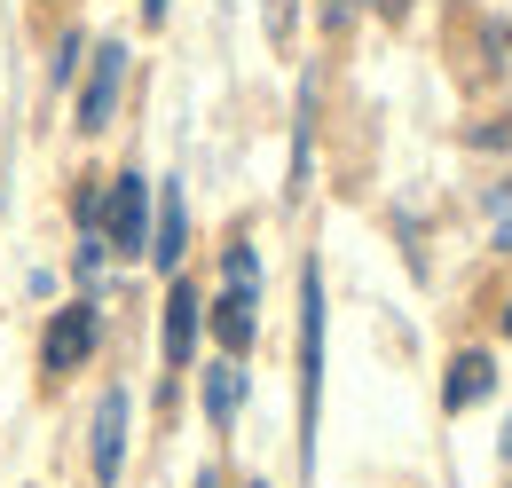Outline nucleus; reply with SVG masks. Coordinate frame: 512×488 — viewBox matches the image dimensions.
Listing matches in <instances>:
<instances>
[{"label":"nucleus","instance_id":"nucleus-17","mask_svg":"<svg viewBox=\"0 0 512 488\" xmlns=\"http://www.w3.org/2000/svg\"><path fill=\"white\" fill-rule=\"evenodd\" d=\"M197 488H221V481H213V473H205V481H197Z\"/></svg>","mask_w":512,"mask_h":488},{"label":"nucleus","instance_id":"nucleus-6","mask_svg":"<svg viewBox=\"0 0 512 488\" xmlns=\"http://www.w3.org/2000/svg\"><path fill=\"white\" fill-rule=\"evenodd\" d=\"M205 323H213L221 355H237V363H245V347L260 339V284H221L213 307H205Z\"/></svg>","mask_w":512,"mask_h":488},{"label":"nucleus","instance_id":"nucleus-9","mask_svg":"<svg viewBox=\"0 0 512 488\" xmlns=\"http://www.w3.org/2000/svg\"><path fill=\"white\" fill-rule=\"evenodd\" d=\"M245 386H253L245 363H237V355H221V363H205V378H197V410L229 433V426H237V410H245Z\"/></svg>","mask_w":512,"mask_h":488},{"label":"nucleus","instance_id":"nucleus-8","mask_svg":"<svg viewBox=\"0 0 512 488\" xmlns=\"http://www.w3.org/2000/svg\"><path fill=\"white\" fill-rule=\"evenodd\" d=\"M197 331H205V300H197L190 276H174V292H166V370L197 363Z\"/></svg>","mask_w":512,"mask_h":488},{"label":"nucleus","instance_id":"nucleus-18","mask_svg":"<svg viewBox=\"0 0 512 488\" xmlns=\"http://www.w3.org/2000/svg\"><path fill=\"white\" fill-rule=\"evenodd\" d=\"M505 339H512V307H505Z\"/></svg>","mask_w":512,"mask_h":488},{"label":"nucleus","instance_id":"nucleus-16","mask_svg":"<svg viewBox=\"0 0 512 488\" xmlns=\"http://www.w3.org/2000/svg\"><path fill=\"white\" fill-rule=\"evenodd\" d=\"M505 465H512V418H505Z\"/></svg>","mask_w":512,"mask_h":488},{"label":"nucleus","instance_id":"nucleus-7","mask_svg":"<svg viewBox=\"0 0 512 488\" xmlns=\"http://www.w3.org/2000/svg\"><path fill=\"white\" fill-rule=\"evenodd\" d=\"M182 252H190V197H182V182L166 174V182H158V221H150V252H142V260H158V268L174 276Z\"/></svg>","mask_w":512,"mask_h":488},{"label":"nucleus","instance_id":"nucleus-3","mask_svg":"<svg viewBox=\"0 0 512 488\" xmlns=\"http://www.w3.org/2000/svg\"><path fill=\"white\" fill-rule=\"evenodd\" d=\"M150 197H158V182L134 166L103 182V244L111 252H150Z\"/></svg>","mask_w":512,"mask_h":488},{"label":"nucleus","instance_id":"nucleus-15","mask_svg":"<svg viewBox=\"0 0 512 488\" xmlns=\"http://www.w3.org/2000/svg\"><path fill=\"white\" fill-rule=\"evenodd\" d=\"M497 252H512V213H505V229H497Z\"/></svg>","mask_w":512,"mask_h":488},{"label":"nucleus","instance_id":"nucleus-10","mask_svg":"<svg viewBox=\"0 0 512 488\" xmlns=\"http://www.w3.org/2000/svg\"><path fill=\"white\" fill-rule=\"evenodd\" d=\"M497 394V363L481 355V347H465V355H449V378H442V410H473V402H489Z\"/></svg>","mask_w":512,"mask_h":488},{"label":"nucleus","instance_id":"nucleus-5","mask_svg":"<svg viewBox=\"0 0 512 488\" xmlns=\"http://www.w3.org/2000/svg\"><path fill=\"white\" fill-rule=\"evenodd\" d=\"M119 87H127V40H103L95 63H87V79H79V126L87 134H103L119 119Z\"/></svg>","mask_w":512,"mask_h":488},{"label":"nucleus","instance_id":"nucleus-1","mask_svg":"<svg viewBox=\"0 0 512 488\" xmlns=\"http://www.w3.org/2000/svg\"><path fill=\"white\" fill-rule=\"evenodd\" d=\"M316 418H323V268H300V465H316Z\"/></svg>","mask_w":512,"mask_h":488},{"label":"nucleus","instance_id":"nucleus-4","mask_svg":"<svg viewBox=\"0 0 512 488\" xmlns=\"http://www.w3.org/2000/svg\"><path fill=\"white\" fill-rule=\"evenodd\" d=\"M87 465H95V488H119V473H127V386H103V394H95Z\"/></svg>","mask_w":512,"mask_h":488},{"label":"nucleus","instance_id":"nucleus-13","mask_svg":"<svg viewBox=\"0 0 512 488\" xmlns=\"http://www.w3.org/2000/svg\"><path fill=\"white\" fill-rule=\"evenodd\" d=\"M79 56H87V40H79V32H64V40H56V56H48V79H56V87H71V79H79Z\"/></svg>","mask_w":512,"mask_h":488},{"label":"nucleus","instance_id":"nucleus-12","mask_svg":"<svg viewBox=\"0 0 512 488\" xmlns=\"http://www.w3.org/2000/svg\"><path fill=\"white\" fill-rule=\"evenodd\" d=\"M221 284H260V252L245 237L229 244V252H221Z\"/></svg>","mask_w":512,"mask_h":488},{"label":"nucleus","instance_id":"nucleus-14","mask_svg":"<svg viewBox=\"0 0 512 488\" xmlns=\"http://www.w3.org/2000/svg\"><path fill=\"white\" fill-rule=\"evenodd\" d=\"M166 8H174V0H142V24H166Z\"/></svg>","mask_w":512,"mask_h":488},{"label":"nucleus","instance_id":"nucleus-2","mask_svg":"<svg viewBox=\"0 0 512 488\" xmlns=\"http://www.w3.org/2000/svg\"><path fill=\"white\" fill-rule=\"evenodd\" d=\"M95 339H103L95 292H87V300H64L56 315H48V331H40V370H48V378H71V370H87Z\"/></svg>","mask_w":512,"mask_h":488},{"label":"nucleus","instance_id":"nucleus-19","mask_svg":"<svg viewBox=\"0 0 512 488\" xmlns=\"http://www.w3.org/2000/svg\"><path fill=\"white\" fill-rule=\"evenodd\" d=\"M253 488H268V481H253Z\"/></svg>","mask_w":512,"mask_h":488},{"label":"nucleus","instance_id":"nucleus-11","mask_svg":"<svg viewBox=\"0 0 512 488\" xmlns=\"http://www.w3.org/2000/svg\"><path fill=\"white\" fill-rule=\"evenodd\" d=\"M103 268H111V244H103V229H79V252H71V276H79V284H103Z\"/></svg>","mask_w":512,"mask_h":488}]
</instances>
